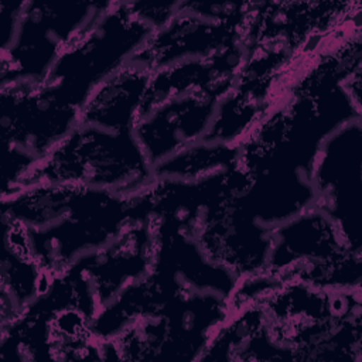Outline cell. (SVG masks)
<instances>
[{
  "instance_id": "6da1fadb",
  "label": "cell",
  "mask_w": 362,
  "mask_h": 362,
  "mask_svg": "<svg viewBox=\"0 0 362 362\" xmlns=\"http://www.w3.org/2000/svg\"><path fill=\"white\" fill-rule=\"evenodd\" d=\"M1 216L25 228L35 262L52 279L110 243L133 219L146 218L136 195L57 182H35L1 198Z\"/></svg>"
},
{
  "instance_id": "7a4b0ae2",
  "label": "cell",
  "mask_w": 362,
  "mask_h": 362,
  "mask_svg": "<svg viewBox=\"0 0 362 362\" xmlns=\"http://www.w3.org/2000/svg\"><path fill=\"white\" fill-rule=\"evenodd\" d=\"M361 291L284 281L260 303L272 338L290 361L359 362Z\"/></svg>"
},
{
  "instance_id": "3957f363",
  "label": "cell",
  "mask_w": 362,
  "mask_h": 362,
  "mask_svg": "<svg viewBox=\"0 0 362 362\" xmlns=\"http://www.w3.org/2000/svg\"><path fill=\"white\" fill-rule=\"evenodd\" d=\"M153 181V167L133 130L115 132L79 123L35 165L25 187L76 184L132 197Z\"/></svg>"
},
{
  "instance_id": "277c9868",
  "label": "cell",
  "mask_w": 362,
  "mask_h": 362,
  "mask_svg": "<svg viewBox=\"0 0 362 362\" xmlns=\"http://www.w3.org/2000/svg\"><path fill=\"white\" fill-rule=\"evenodd\" d=\"M229 298L211 293L178 297L102 341L105 361H198L229 317Z\"/></svg>"
},
{
  "instance_id": "5b68a950",
  "label": "cell",
  "mask_w": 362,
  "mask_h": 362,
  "mask_svg": "<svg viewBox=\"0 0 362 362\" xmlns=\"http://www.w3.org/2000/svg\"><path fill=\"white\" fill-rule=\"evenodd\" d=\"M362 253L355 252L338 226L314 205L272 230L264 272L279 281L329 290H356L362 284Z\"/></svg>"
},
{
  "instance_id": "8992f818",
  "label": "cell",
  "mask_w": 362,
  "mask_h": 362,
  "mask_svg": "<svg viewBox=\"0 0 362 362\" xmlns=\"http://www.w3.org/2000/svg\"><path fill=\"white\" fill-rule=\"evenodd\" d=\"M151 33L150 27L134 17L126 1H112L59 55L42 82L81 110L95 88L123 68Z\"/></svg>"
},
{
  "instance_id": "52a82bcc",
  "label": "cell",
  "mask_w": 362,
  "mask_h": 362,
  "mask_svg": "<svg viewBox=\"0 0 362 362\" xmlns=\"http://www.w3.org/2000/svg\"><path fill=\"white\" fill-rule=\"evenodd\" d=\"M112 1H25L16 38L1 52V85L42 82L59 55Z\"/></svg>"
},
{
  "instance_id": "ba28073f",
  "label": "cell",
  "mask_w": 362,
  "mask_h": 362,
  "mask_svg": "<svg viewBox=\"0 0 362 362\" xmlns=\"http://www.w3.org/2000/svg\"><path fill=\"white\" fill-rule=\"evenodd\" d=\"M154 230L150 218H136L110 243L78 259L58 276L72 304L90 321L126 287L151 270Z\"/></svg>"
},
{
  "instance_id": "9c48e42d",
  "label": "cell",
  "mask_w": 362,
  "mask_h": 362,
  "mask_svg": "<svg viewBox=\"0 0 362 362\" xmlns=\"http://www.w3.org/2000/svg\"><path fill=\"white\" fill-rule=\"evenodd\" d=\"M314 206L362 253V119L352 120L322 143L313 167Z\"/></svg>"
},
{
  "instance_id": "30bf717a",
  "label": "cell",
  "mask_w": 362,
  "mask_h": 362,
  "mask_svg": "<svg viewBox=\"0 0 362 362\" xmlns=\"http://www.w3.org/2000/svg\"><path fill=\"white\" fill-rule=\"evenodd\" d=\"M361 1H252L245 31L247 49L284 45L293 52L321 47L361 17Z\"/></svg>"
},
{
  "instance_id": "8fae6325",
  "label": "cell",
  "mask_w": 362,
  "mask_h": 362,
  "mask_svg": "<svg viewBox=\"0 0 362 362\" xmlns=\"http://www.w3.org/2000/svg\"><path fill=\"white\" fill-rule=\"evenodd\" d=\"M3 146H14L42 160L78 124L81 110L44 82L0 86Z\"/></svg>"
},
{
  "instance_id": "7c38bea8",
  "label": "cell",
  "mask_w": 362,
  "mask_h": 362,
  "mask_svg": "<svg viewBox=\"0 0 362 362\" xmlns=\"http://www.w3.org/2000/svg\"><path fill=\"white\" fill-rule=\"evenodd\" d=\"M272 230L253 221L229 197L205 214L195 238L208 259L240 279L264 270Z\"/></svg>"
},
{
  "instance_id": "4fadbf2b",
  "label": "cell",
  "mask_w": 362,
  "mask_h": 362,
  "mask_svg": "<svg viewBox=\"0 0 362 362\" xmlns=\"http://www.w3.org/2000/svg\"><path fill=\"white\" fill-rule=\"evenodd\" d=\"M246 28L238 24L212 21L180 7L174 18L150 34L129 61L150 74L170 65L206 58L243 42Z\"/></svg>"
},
{
  "instance_id": "5bb4252c",
  "label": "cell",
  "mask_w": 362,
  "mask_h": 362,
  "mask_svg": "<svg viewBox=\"0 0 362 362\" xmlns=\"http://www.w3.org/2000/svg\"><path fill=\"white\" fill-rule=\"evenodd\" d=\"M219 100L191 93L168 99L137 117L134 134L151 167L204 139Z\"/></svg>"
},
{
  "instance_id": "9a60e30c",
  "label": "cell",
  "mask_w": 362,
  "mask_h": 362,
  "mask_svg": "<svg viewBox=\"0 0 362 362\" xmlns=\"http://www.w3.org/2000/svg\"><path fill=\"white\" fill-rule=\"evenodd\" d=\"M246 55L247 48L240 42L211 57L187 59L151 74L139 116L182 95L199 93L222 100L232 90Z\"/></svg>"
},
{
  "instance_id": "2e32d148",
  "label": "cell",
  "mask_w": 362,
  "mask_h": 362,
  "mask_svg": "<svg viewBox=\"0 0 362 362\" xmlns=\"http://www.w3.org/2000/svg\"><path fill=\"white\" fill-rule=\"evenodd\" d=\"M1 327L16 320L23 310L44 294L52 277L35 262L25 228L10 218L1 216Z\"/></svg>"
},
{
  "instance_id": "e0dca14e",
  "label": "cell",
  "mask_w": 362,
  "mask_h": 362,
  "mask_svg": "<svg viewBox=\"0 0 362 362\" xmlns=\"http://www.w3.org/2000/svg\"><path fill=\"white\" fill-rule=\"evenodd\" d=\"M151 74L127 62L89 95L79 113V123L106 130H133Z\"/></svg>"
},
{
  "instance_id": "ac0fdd59",
  "label": "cell",
  "mask_w": 362,
  "mask_h": 362,
  "mask_svg": "<svg viewBox=\"0 0 362 362\" xmlns=\"http://www.w3.org/2000/svg\"><path fill=\"white\" fill-rule=\"evenodd\" d=\"M238 146L198 141L153 165L154 180L199 181L236 167Z\"/></svg>"
},
{
  "instance_id": "d6986e66",
  "label": "cell",
  "mask_w": 362,
  "mask_h": 362,
  "mask_svg": "<svg viewBox=\"0 0 362 362\" xmlns=\"http://www.w3.org/2000/svg\"><path fill=\"white\" fill-rule=\"evenodd\" d=\"M129 10L153 31L167 25L177 14L178 1H126Z\"/></svg>"
},
{
  "instance_id": "ffe728a7",
  "label": "cell",
  "mask_w": 362,
  "mask_h": 362,
  "mask_svg": "<svg viewBox=\"0 0 362 362\" xmlns=\"http://www.w3.org/2000/svg\"><path fill=\"white\" fill-rule=\"evenodd\" d=\"M25 1H11V0H0V33H1V52L7 51L13 44L21 13Z\"/></svg>"
}]
</instances>
